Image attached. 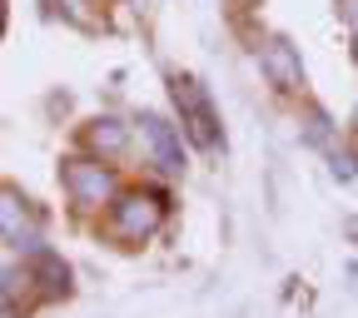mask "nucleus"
<instances>
[{
    "label": "nucleus",
    "mask_w": 358,
    "mask_h": 318,
    "mask_svg": "<svg viewBox=\"0 0 358 318\" xmlns=\"http://www.w3.org/2000/svg\"><path fill=\"white\" fill-rule=\"evenodd\" d=\"M159 219H164V194H155V189H129V194H115L110 199V234L120 244L155 239Z\"/></svg>",
    "instance_id": "f257e3e1"
},
{
    "label": "nucleus",
    "mask_w": 358,
    "mask_h": 318,
    "mask_svg": "<svg viewBox=\"0 0 358 318\" xmlns=\"http://www.w3.org/2000/svg\"><path fill=\"white\" fill-rule=\"evenodd\" d=\"M65 194H70V204H75L80 214L105 209V204L115 199V174H110V164H105V159H70V164H65Z\"/></svg>",
    "instance_id": "f03ea898"
},
{
    "label": "nucleus",
    "mask_w": 358,
    "mask_h": 318,
    "mask_svg": "<svg viewBox=\"0 0 358 318\" xmlns=\"http://www.w3.org/2000/svg\"><path fill=\"white\" fill-rule=\"evenodd\" d=\"M169 85H174V105H179V115H185V129L194 134V145L214 150L219 145V120H214V105L204 95V85L194 75H174Z\"/></svg>",
    "instance_id": "7ed1b4c3"
},
{
    "label": "nucleus",
    "mask_w": 358,
    "mask_h": 318,
    "mask_svg": "<svg viewBox=\"0 0 358 318\" xmlns=\"http://www.w3.org/2000/svg\"><path fill=\"white\" fill-rule=\"evenodd\" d=\"M0 244L10 249H40V219L30 199L10 185H0Z\"/></svg>",
    "instance_id": "20e7f679"
},
{
    "label": "nucleus",
    "mask_w": 358,
    "mask_h": 318,
    "mask_svg": "<svg viewBox=\"0 0 358 318\" xmlns=\"http://www.w3.org/2000/svg\"><path fill=\"white\" fill-rule=\"evenodd\" d=\"M259 65H264V80L274 85V89H284V95L303 89V60H299V50H294L284 35H274V40L259 45Z\"/></svg>",
    "instance_id": "39448f33"
},
{
    "label": "nucleus",
    "mask_w": 358,
    "mask_h": 318,
    "mask_svg": "<svg viewBox=\"0 0 358 318\" xmlns=\"http://www.w3.org/2000/svg\"><path fill=\"white\" fill-rule=\"evenodd\" d=\"M140 124H145V145H150L155 164H159L164 174H179V169H185V134H179L169 120H159V115H145Z\"/></svg>",
    "instance_id": "423d86ee"
},
{
    "label": "nucleus",
    "mask_w": 358,
    "mask_h": 318,
    "mask_svg": "<svg viewBox=\"0 0 358 318\" xmlns=\"http://www.w3.org/2000/svg\"><path fill=\"white\" fill-rule=\"evenodd\" d=\"M124 145H129V129H124L115 115H105V120H95V124L85 129V150H90V154H100V159L124 154Z\"/></svg>",
    "instance_id": "0eeeda50"
},
{
    "label": "nucleus",
    "mask_w": 358,
    "mask_h": 318,
    "mask_svg": "<svg viewBox=\"0 0 358 318\" xmlns=\"http://www.w3.org/2000/svg\"><path fill=\"white\" fill-rule=\"evenodd\" d=\"M30 284H40V294L60 298V294H70V268H65L50 249H40V254H35V263H30Z\"/></svg>",
    "instance_id": "6e6552de"
},
{
    "label": "nucleus",
    "mask_w": 358,
    "mask_h": 318,
    "mask_svg": "<svg viewBox=\"0 0 358 318\" xmlns=\"http://www.w3.org/2000/svg\"><path fill=\"white\" fill-rule=\"evenodd\" d=\"M308 140L313 145H329V115L324 110H308Z\"/></svg>",
    "instance_id": "1a4fd4ad"
},
{
    "label": "nucleus",
    "mask_w": 358,
    "mask_h": 318,
    "mask_svg": "<svg viewBox=\"0 0 358 318\" xmlns=\"http://www.w3.org/2000/svg\"><path fill=\"white\" fill-rule=\"evenodd\" d=\"M334 174H338V179H353V174H358V159H353V154H334Z\"/></svg>",
    "instance_id": "9d476101"
},
{
    "label": "nucleus",
    "mask_w": 358,
    "mask_h": 318,
    "mask_svg": "<svg viewBox=\"0 0 358 318\" xmlns=\"http://www.w3.org/2000/svg\"><path fill=\"white\" fill-rule=\"evenodd\" d=\"M343 20H348V30L358 35V0H343Z\"/></svg>",
    "instance_id": "9b49d317"
},
{
    "label": "nucleus",
    "mask_w": 358,
    "mask_h": 318,
    "mask_svg": "<svg viewBox=\"0 0 358 318\" xmlns=\"http://www.w3.org/2000/svg\"><path fill=\"white\" fill-rule=\"evenodd\" d=\"M0 25H6V0H0Z\"/></svg>",
    "instance_id": "f8f14e48"
},
{
    "label": "nucleus",
    "mask_w": 358,
    "mask_h": 318,
    "mask_svg": "<svg viewBox=\"0 0 358 318\" xmlns=\"http://www.w3.org/2000/svg\"><path fill=\"white\" fill-rule=\"evenodd\" d=\"M353 60H358V45H353Z\"/></svg>",
    "instance_id": "ddd939ff"
}]
</instances>
